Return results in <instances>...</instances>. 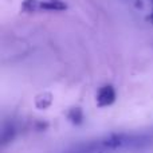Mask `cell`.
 Listing matches in <instances>:
<instances>
[{
  "label": "cell",
  "mask_w": 153,
  "mask_h": 153,
  "mask_svg": "<svg viewBox=\"0 0 153 153\" xmlns=\"http://www.w3.org/2000/svg\"><path fill=\"white\" fill-rule=\"evenodd\" d=\"M16 126L13 122L11 121H4L3 122V128H1V145H7L8 143H11V141L15 138L16 136Z\"/></svg>",
  "instance_id": "277c9868"
},
{
  "label": "cell",
  "mask_w": 153,
  "mask_h": 153,
  "mask_svg": "<svg viewBox=\"0 0 153 153\" xmlns=\"http://www.w3.org/2000/svg\"><path fill=\"white\" fill-rule=\"evenodd\" d=\"M67 118H69V121L71 122V124L79 125L83 122V118H85L83 111H82L81 108H73L67 111Z\"/></svg>",
  "instance_id": "5b68a950"
},
{
  "label": "cell",
  "mask_w": 153,
  "mask_h": 153,
  "mask_svg": "<svg viewBox=\"0 0 153 153\" xmlns=\"http://www.w3.org/2000/svg\"><path fill=\"white\" fill-rule=\"evenodd\" d=\"M153 143L151 132H116L74 144L63 153H128L144 149Z\"/></svg>",
  "instance_id": "6da1fadb"
},
{
  "label": "cell",
  "mask_w": 153,
  "mask_h": 153,
  "mask_svg": "<svg viewBox=\"0 0 153 153\" xmlns=\"http://www.w3.org/2000/svg\"><path fill=\"white\" fill-rule=\"evenodd\" d=\"M116 89H114L111 85H103L102 87H100L97 91V106L98 108H108V106L113 105L116 102Z\"/></svg>",
  "instance_id": "3957f363"
},
{
  "label": "cell",
  "mask_w": 153,
  "mask_h": 153,
  "mask_svg": "<svg viewBox=\"0 0 153 153\" xmlns=\"http://www.w3.org/2000/svg\"><path fill=\"white\" fill-rule=\"evenodd\" d=\"M152 4H153V0H152ZM149 20L153 23V8H152V13H151V16H149Z\"/></svg>",
  "instance_id": "8992f818"
},
{
  "label": "cell",
  "mask_w": 153,
  "mask_h": 153,
  "mask_svg": "<svg viewBox=\"0 0 153 153\" xmlns=\"http://www.w3.org/2000/svg\"><path fill=\"white\" fill-rule=\"evenodd\" d=\"M22 11L24 12H59L67 10L63 0H23Z\"/></svg>",
  "instance_id": "7a4b0ae2"
}]
</instances>
